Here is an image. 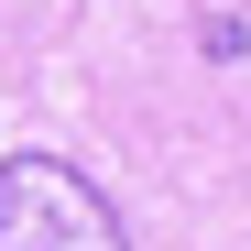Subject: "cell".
<instances>
[{
  "label": "cell",
  "mask_w": 251,
  "mask_h": 251,
  "mask_svg": "<svg viewBox=\"0 0 251 251\" xmlns=\"http://www.w3.org/2000/svg\"><path fill=\"white\" fill-rule=\"evenodd\" d=\"M0 251H131V229L66 153H11L0 164Z\"/></svg>",
  "instance_id": "1"
}]
</instances>
